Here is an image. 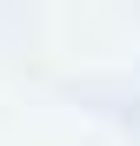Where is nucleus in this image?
<instances>
[]
</instances>
